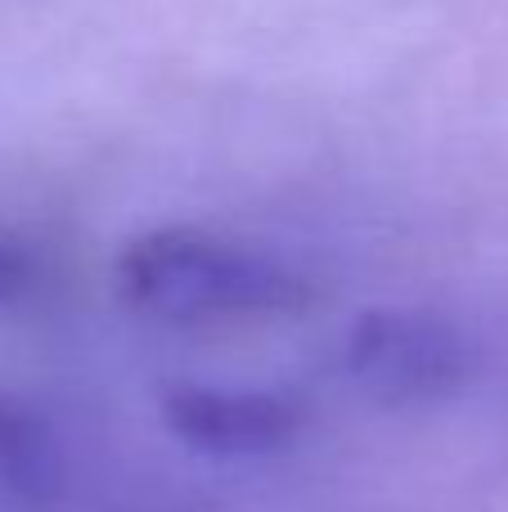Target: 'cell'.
<instances>
[{
  "instance_id": "6da1fadb",
  "label": "cell",
  "mask_w": 508,
  "mask_h": 512,
  "mask_svg": "<svg viewBox=\"0 0 508 512\" xmlns=\"http://www.w3.org/2000/svg\"><path fill=\"white\" fill-rule=\"evenodd\" d=\"M117 279L126 301L176 324L288 315L311 301V288L288 265L194 230L135 239L117 261Z\"/></svg>"
},
{
  "instance_id": "7a4b0ae2",
  "label": "cell",
  "mask_w": 508,
  "mask_h": 512,
  "mask_svg": "<svg viewBox=\"0 0 508 512\" xmlns=\"http://www.w3.org/2000/svg\"><path fill=\"white\" fill-rule=\"evenodd\" d=\"M347 369L383 405H432L473 382L477 346L432 310H369L347 337Z\"/></svg>"
},
{
  "instance_id": "3957f363",
  "label": "cell",
  "mask_w": 508,
  "mask_h": 512,
  "mask_svg": "<svg viewBox=\"0 0 508 512\" xmlns=\"http://www.w3.org/2000/svg\"><path fill=\"white\" fill-rule=\"evenodd\" d=\"M171 436L207 454H266L297 436L302 414L284 396L230 387H176L162 400Z\"/></svg>"
},
{
  "instance_id": "277c9868",
  "label": "cell",
  "mask_w": 508,
  "mask_h": 512,
  "mask_svg": "<svg viewBox=\"0 0 508 512\" xmlns=\"http://www.w3.org/2000/svg\"><path fill=\"white\" fill-rule=\"evenodd\" d=\"M68 486V454L41 409L0 391V495L45 508Z\"/></svg>"
},
{
  "instance_id": "5b68a950",
  "label": "cell",
  "mask_w": 508,
  "mask_h": 512,
  "mask_svg": "<svg viewBox=\"0 0 508 512\" xmlns=\"http://www.w3.org/2000/svg\"><path fill=\"white\" fill-rule=\"evenodd\" d=\"M32 288H36V256L27 252V243H18L14 234L0 230V310L18 306Z\"/></svg>"
}]
</instances>
